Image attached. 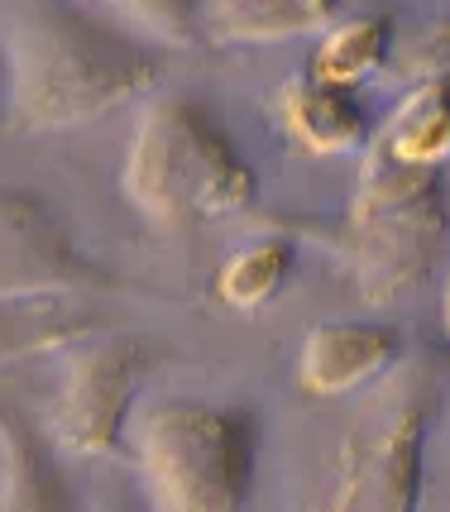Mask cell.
I'll use <instances>...</instances> for the list:
<instances>
[{"label":"cell","mask_w":450,"mask_h":512,"mask_svg":"<svg viewBox=\"0 0 450 512\" xmlns=\"http://www.w3.org/2000/svg\"><path fill=\"white\" fill-rule=\"evenodd\" d=\"M5 120L10 130H72L96 115L130 106L158 87L163 58L115 29L87 5H5Z\"/></svg>","instance_id":"cell-1"},{"label":"cell","mask_w":450,"mask_h":512,"mask_svg":"<svg viewBox=\"0 0 450 512\" xmlns=\"http://www.w3.org/2000/svg\"><path fill=\"white\" fill-rule=\"evenodd\" d=\"M450 240V197L441 173H417L369 149L355 197L340 211L331 245L350 292L383 307L427 283Z\"/></svg>","instance_id":"cell-2"},{"label":"cell","mask_w":450,"mask_h":512,"mask_svg":"<svg viewBox=\"0 0 450 512\" xmlns=\"http://www.w3.org/2000/svg\"><path fill=\"white\" fill-rule=\"evenodd\" d=\"M254 168L235 154L221 125L187 96H158L139 115L120 163V192L144 221L197 225L254 201Z\"/></svg>","instance_id":"cell-3"},{"label":"cell","mask_w":450,"mask_h":512,"mask_svg":"<svg viewBox=\"0 0 450 512\" xmlns=\"http://www.w3.org/2000/svg\"><path fill=\"white\" fill-rule=\"evenodd\" d=\"M130 460L154 512H240L254 484L259 422L225 402H154L130 422Z\"/></svg>","instance_id":"cell-4"},{"label":"cell","mask_w":450,"mask_h":512,"mask_svg":"<svg viewBox=\"0 0 450 512\" xmlns=\"http://www.w3.org/2000/svg\"><path fill=\"white\" fill-rule=\"evenodd\" d=\"M431 393L407 388L379 417L345 436L316 512H417L427 484Z\"/></svg>","instance_id":"cell-5"},{"label":"cell","mask_w":450,"mask_h":512,"mask_svg":"<svg viewBox=\"0 0 450 512\" xmlns=\"http://www.w3.org/2000/svg\"><path fill=\"white\" fill-rule=\"evenodd\" d=\"M154 369V350L139 335H106L82 345L48 402V436L63 455H115L130 441V407Z\"/></svg>","instance_id":"cell-6"},{"label":"cell","mask_w":450,"mask_h":512,"mask_svg":"<svg viewBox=\"0 0 450 512\" xmlns=\"http://www.w3.org/2000/svg\"><path fill=\"white\" fill-rule=\"evenodd\" d=\"M120 288L87 259L68 225L24 187H0V302L29 297H91Z\"/></svg>","instance_id":"cell-7"},{"label":"cell","mask_w":450,"mask_h":512,"mask_svg":"<svg viewBox=\"0 0 450 512\" xmlns=\"http://www.w3.org/2000/svg\"><path fill=\"white\" fill-rule=\"evenodd\" d=\"M403 359V331L383 321H326L302 335L297 383L312 398H350Z\"/></svg>","instance_id":"cell-8"},{"label":"cell","mask_w":450,"mask_h":512,"mask_svg":"<svg viewBox=\"0 0 450 512\" xmlns=\"http://www.w3.org/2000/svg\"><path fill=\"white\" fill-rule=\"evenodd\" d=\"M273 120L278 130L293 139L302 154L312 158H340L364 149L369 139V111L355 91L326 87L312 72L288 77L278 96H273Z\"/></svg>","instance_id":"cell-9"},{"label":"cell","mask_w":450,"mask_h":512,"mask_svg":"<svg viewBox=\"0 0 450 512\" xmlns=\"http://www.w3.org/2000/svg\"><path fill=\"white\" fill-rule=\"evenodd\" d=\"M336 20L331 0H206L197 5V39L211 48H269L321 39Z\"/></svg>","instance_id":"cell-10"},{"label":"cell","mask_w":450,"mask_h":512,"mask_svg":"<svg viewBox=\"0 0 450 512\" xmlns=\"http://www.w3.org/2000/svg\"><path fill=\"white\" fill-rule=\"evenodd\" d=\"M374 154L403 163L417 173H446L450 168V77L417 82L393 115L383 120Z\"/></svg>","instance_id":"cell-11"},{"label":"cell","mask_w":450,"mask_h":512,"mask_svg":"<svg viewBox=\"0 0 450 512\" xmlns=\"http://www.w3.org/2000/svg\"><path fill=\"white\" fill-rule=\"evenodd\" d=\"M0 512H72L68 479L44 436L10 407H0Z\"/></svg>","instance_id":"cell-12"},{"label":"cell","mask_w":450,"mask_h":512,"mask_svg":"<svg viewBox=\"0 0 450 512\" xmlns=\"http://www.w3.org/2000/svg\"><path fill=\"white\" fill-rule=\"evenodd\" d=\"M393 63V20L383 10H360V15H340L312 48V72L326 87L355 91L360 82L379 77Z\"/></svg>","instance_id":"cell-13"},{"label":"cell","mask_w":450,"mask_h":512,"mask_svg":"<svg viewBox=\"0 0 450 512\" xmlns=\"http://www.w3.org/2000/svg\"><path fill=\"white\" fill-rule=\"evenodd\" d=\"M101 331L96 312L77 297H29V302H0V364L29 355L68 350Z\"/></svg>","instance_id":"cell-14"},{"label":"cell","mask_w":450,"mask_h":512,"mask_svg":"<svg viewBox=\"0 0 450 512\" xmlns=\"http://www.w3.org/2000/svg\"><path fill=\"white\" fill-rule=\"evenodd\" d=\"M288 273H293V249H288V240L269 235V240H254L225 259L216 273V297L230 312H259L283 292Z\"/></svg>","instance_id":"cell-15"},{"label":"cell","mask_w":450,"mask_h":512,"mask_svg":"<svg viewBox=\"0 0 450 512\" xmlns=\"http://www.w3.org/2000/svg\"><path fill=\"white\" fill-rule=\"evenodd\" d=\"M115 29H125L135 44L154 48V44H168V48H187V44H202L197 39V5H96Z\"/></svg>","instance_id":"cell-16"},{"label":"cell","mask_w":450,"mask_h":512,"mask_svg":"<svg viewBox=\"0 0 450 512\" xmlns=\"http://www.w3.org/2000/svg\"><path fill=\"white\" fill-rule=\"evenodd\" d=\"M393 72H403L407 82H431V77H450V15L427 24L412 44L393 58Z\"/></svg>","instance_id":"cell-17"},{"label":"cell","mask_w":450,"mask_h":512,"mask_svg":"<svg viewBox=\"0 0 450 512\" xmlns=\"http://www.w3.org/2000/svg\"><path fill=\"white\" fill-rule=\"evenodd\" d=\"M446 335H450V278H446Z\"/></svg>","instance_id":"cell-18"}]
</instances>
